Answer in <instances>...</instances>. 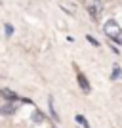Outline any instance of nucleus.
I'll return each mask as SVG.
<instances>
[{"label":"nucleus","instance_id":"nucleus-4","mask_svg":"<svg viewBox=\"0 0 122 128\" xmlns=\"http://www.w3.org/2000/svg\"><path fill=\"white\" fill-rule=\"evenodd\" d=\"M0 94H2L4 98H8L10 102H13V100H19V98H17V96H15V94H13L11 90H6V88H4V90H0Z\"/></svg>","mask_w":122,"mask_h":128},{"label":"nucleus","instance_id":"nucleus-7","mask_svg":"<svg viewBox=\"0 0 122 128\" xmlns=\"http://www.w3.org/2000/svg\"><path fill=\"white\" fill-rule=\"evenodd\" d=\"M32 120H34V122H42V120H44V113H42V111H34Z\"/></svg>","mask_w":122,"mask_h":128},{"label":"nucleus","instance_id":"nucleus-11","mask_svg":"<svg viewBox=\"0 0 122 128\" xmlns=\"http://www.w3.org/2000/svg\"><path fill=\"white\" fill-rule=\"evenodd\" d=\"M86 40H88L90 44H94V46H99V42H97V40H96L94 36H92V34H86Z\"/></svg>","mask_w":122,"mask_h":128},{"label":"nucleus","instance_id":"nucleus-8","mask_svg":"<svg viewBox=\"0 0 122 128\" xmlns=\"http://www.w3.org/2000/svg\"><path fill=\"white\" fill-rule=\"evenodd\" d=\"M15 111V107L13 105H4V107H0V113H6V115H10V113Z\"/></svg>","mask_w":122,"mask_h":128},{"label":"nucleus","instance_id":"nucleus-10","mask_svg":"<svg viewBox=\"0 0 122 128\" xmlns=\"http://www.w3.org/2000/svg\"><path fill=\"white\" fill-rule=\"evenodd\" d=\"M4 31H6V36H11V34H13V27H11L10 23H6V29H4Z\"/></svg>","mask_w":122,"mask_h":128},{"label":"nucleus","instance_id":"nucleus-6","mask_svg":"<svg viewBox=\"0 0 122 128\" xmlns=\"http://www.w3.org/2000/svg\"><path fill=\"white\" fill-rule=\"evenodd\" d=\"M120 76H122L120 65H115V67H113V75H111V78H113V80H117V78H120Z\"/></svg>","mask_w":122,"mask_h":128},{"label":"nucleus","instance_id":"nucleus-2","mask_svg":"<svg viewBox=\"0 0 122 128\" xmlns=\"http://www.w3.org/2000/svg\"><path fill=\"white\" fill-rule=\"evenodd\" d=\"M101 10H103V4H101L99 0H96V2H94V4H90V8H88V12H90L92 17H99Z\"/></svg>","mask_w":122,"mask_h":128},{"label":"nucleus","instance_id":"nucleus-9","mask_svg":"<svg viewBox=\"0 0 122 128\" xmlns=\"http://www.w3.org/2000/svg\"><path fill=\"white\" fill-rule=\"evenodd\" d=\"M74 118H76V122H80V124H82V126H84V128H88V122H86V118L82 117V115H76V117H74Z\"/></svg>","mask_w":122,"mask_h":128},{"label":"nucleus","instance_id":"nucleus-3","mask_svg":"<svg viewBox=\"0 0 122 128\" xmlns=\"http://www.w3.org/2000/svg\"><path fill=\"white\" fill-rule=\"evenodd\" d=\"M76 78H78V84H80V88H82V92H86V94H88V92H90V82H88V78H86L82 73H78V75H76Z\"/></svg>","mask_w":122,"mask_h":128},{"label":"nucleus","instance_id":"nucleus-1","mask_svg":"<svg viewBox=\"0 0 122 128\" xmlns=\"http://www.w3.org/2000/svg\"><path fill=\"white\" fill-rule=\"evenodd\" d=\"M103 31H105V34L111 38L113 42H117V44H120V42H122V38H120L122 29H120V25H118L115 19H107L105 25H103Z\"/></svg>","mask_w":122,"mask_h":128},{"label":"nucleus","instance_id":"nucleus-5","mask_svg":"<svg viewBox=\"0 0 122 128\" xmlns=\"http://www.w3.org/2000/svg\"><path fill=\"white\" fill-rule=\"evenodd\" d=\"M50 113H52V118L53 120H59V115H57V111H55V105H53V98H50Z\"/></svg>","mask_w":122,"mask_h":128}]
</instances>
